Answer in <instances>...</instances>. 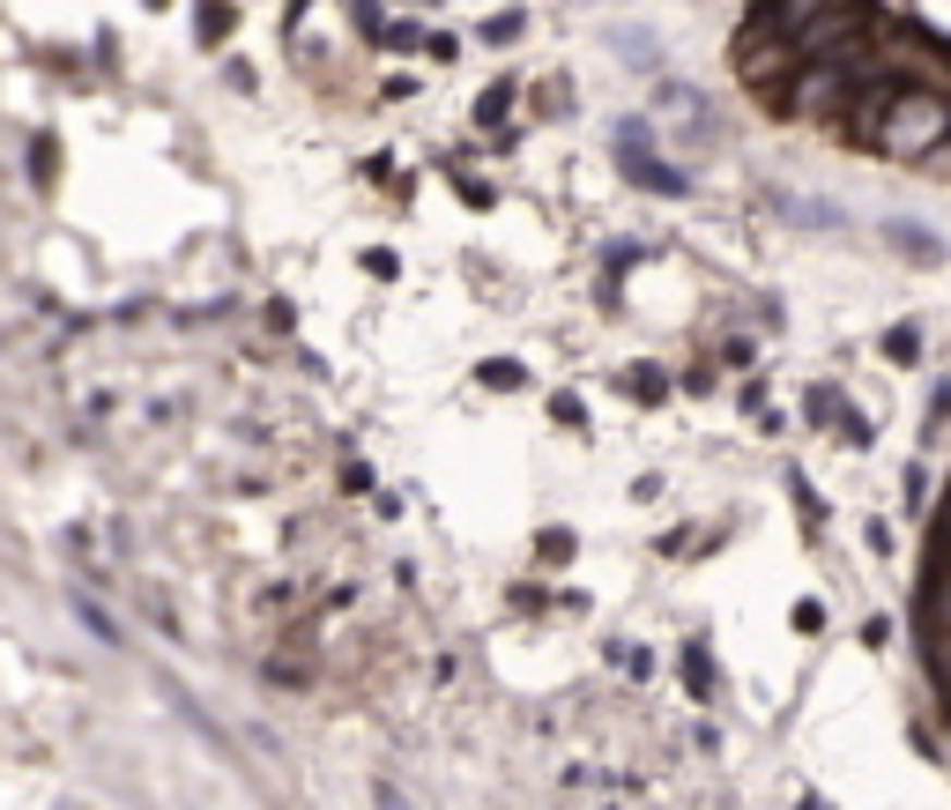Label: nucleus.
Segmentation results:
<instances>
[{
  "label": "nucleus",
  "instance_id": "f257e3e1",
  "mask_svg": "<svg viewBox=\"0 0 951 810\" xmlns=\"http://www.w3.org/2000/svg\"><path fill=\"white\" fill-rule=\"evenodd\" d=\"M914 625H922V662H929V691H937V714L951 728V499L929 528V551H922V588H914Z\"/></svg>",
  "mask_w": 951,
  "mask_h": 810
},
{
  "label": "nucleus",
  "instance_id": "f03ea898",
  "mask_svg": "<svg viewBox=\"0 0 951 810\" xmlns=\"http://www.w3.org/2000/svg\"><path fill=\"white\" fill-rule=\"evenodd\" d=\"M231 38V8L223 0H202V45H223Z\"/></svg>",
  "mask_w": 951,
  "mask_h": 810
},
{
  "label": "nucleus",
  "instance_id": "7ed1b4c3",
  "mask_svg": "<svg viewBox=\"0 0 951 810\" xmlns=\"http://www.w3.org/2000/svg\"><path fill=\"white\" fill-rule=\"evenodd\" d=\"M505 105H513V83H491L484 97H476V120H484V127H498V120H505Z\"/></svg>",
  "mask_w": 951,
  "mask_h": 810
},
{
  "label": "nucleus",
  "instance_id": "20e7f679",
  "mask_svg": "<svg viewBox=\"0 0 951 810\" xmlns=\"http://www.w3.org/2000/svg\"><path fill=\"white\" fill-rule=\"evenodd\" d=\"M476 372H484V386H521V365H513V357H484Z\"/></svg>",
  "mask_w": 951,
  "mask_h": 810
},
{
  "label": "nucleus",
  "instance_id": "39448f33",
  "mask_svg": "<svg viewBox=\"0 0 951 810\" xmlns=\"http://www.w3.org/2000/svg\"><path fill=\"white\" fill-rule=\"evenodd\" d=\"M379 45H394V52H410V45H431V38H424L416 23H387V30H379Z\"/></svg>",
  "mask_w": 951,
  "mask_h": 810
},
{
  "label": "nucleus",
  "instance_id": "423d86ee",
  "mask_svg": "<svg viewBox=\"0 0 951 810\" xmlns=\"http://www.w3.org/2000/svg\"><path fill=\"white\" fill-rule=\"evenodd\" d=\"M484 38H491V45H513V38H521V15H491V23H484Z\"/></svg>",
  "mask_w": 951,
  "mask_h": 810
},
{
  "label": "nucleus",
  "instance_id": "0eeeda50",
  "mask_svg": "<svg viewBox=\"0 0 951 810\" xmlns=\"http://www.w3.org/2000/svg\"><path fill=\"white\" fill-rule=\"evenodd\" d=\"M31 179H38V186L52 179V142H38V149H31Z\"/></svg>",
  "mask_w": 951,
  "mask_h": 810
}]
</instances>
